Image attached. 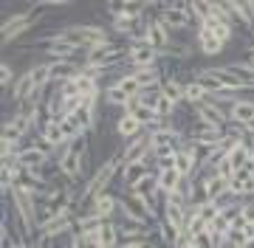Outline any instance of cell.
<instances>
[{"instance_id": "1f68e13d", "label": "cell", "mask_w": 254, "mask_h": 248, "mask_svg": "<svg viewBox=\"0 0 254 248\" xmlns=\"http://www.w3.org/2000/svg\"><path fill=\"white\" fill-rule=\"evenodd\" d=\"M243 248H254V237H252V240H246V246H243Z\"/></svg>"}, {"instance_id": "ba28073f", "label": "cell", "mask_w": 254, "mask_h": 248, "mask_svg": "<svg viewBox=\"0 0 254 248\" xmlns=\"http://www.w3.org/2000/svg\"><path fill=\"white\" fill-rule=\"evenodd\" d=\"M150 155H153V138H150L147 130L138 138L122 144V161L125 164H130V161H150Z\"/></svg>"}, {"instance_id": "3957f363", "label": "cell", "mask_w": 254, "mask_h": 248, "mask_svg": "<svg viewBox=\"0 0 254 248\" xmlns=\"http://www.w3.org/2000/svg\"><path fill=\"white\" fill-rule=\"evenodd\" d=\"M37 17H40V14H37L34 6H31V9L17 11V14H9V17L0 23V43H3V46H11L14 40H20L23 34H26L28 28L37 26V23H34Z\"/></svg>"}, {"instance_id": "d4e9b609", "label": "cell", "mask_w": 254, "mask_h": 248, "mask_svg": "<svg viewBox=\"0 0 254 248\" xmlns=\"http://www.w3.org/2000/svg\"><path fill=\"white\" fill-rule=\"evenodd\" d=\"M161 56H167V59H190L192 56V46L190 43H170V46L161 51Z\"/></svg>"}, {"instance_id": "d6986e66", "label": "cell", "mask_w": 254, "mask_h": 248, "mask_svg": "<svg viewBox=\"0 0 254 248\" xmlns=\"http://www.w3.org/2000/svg\"><path fill=\"white\" fill-rule=\"evenodd\" d=\"M184 99H187L190 107H198V104H203V101L209 99V91L198 82V79H195V76H190L187 85H184Z\"/></svg>"}, {"instance_id": "7a4b0ae2", "label": "cell", "mask_w": 254, "mask_h": 248, "mask_svg": "<svg viewBox=\"0 0 254 248\" xmlns=\"http://www.w3.org/2000/svg\"><path fill=\"white\" fill-rule=\"evenodd\" d=\"M54 37L65 40V43H73L79 46L82 51L99 46V43H108L110 40V31L99 23H76V26H65V28H57Z\"/></svg>"}, {"instance_id": "e0dca14e", "label": "cell", "mask_w": 254, "mask_h": 248, "mask_svg": "<svg viewBox=\"0 0 254 248\" xmlns=\"http://www.w3.org/2000/svg\"><path fill=\"white\" fill-rule=\"evenodd\" d=\"M155 178H158V189H161V198H170V195L178 192V186H181V172L178 169H158L155 172Z\"/></svg>"}, {"instance_id": "ac0fdd59", "label": "cell", "mask_w": 254, "mask_h": 248, "mask_svg": "<svg viewBox=\"0 0 254 248\" xmlns=\"http://www.w3.org/2000/svg\"><path fill=\"white\" fill-rule=\"evenodd\" d=\"M226 149V158H229V164H232V169L235 172H240V169H246V166H252V152H249V147H246L243 141L240 144H232V147H223Z\"/></svg>"}, {"instance_id": "5bb4252c", "label": "cell", "mask_w": 254, "mask_h": 248, "mask_svg": "<svg viewBox=\"0 0 254 248\" xmlns=\"http://www.w3.org/2000/svg\"><path fill=\"white\" fill-rule=\"evenodd\" d=\"M31 74V82H34V91H48L54 85V62L51 59H43V62H34L28 68Z\"/></svg>"}, {"instance_id": "52a82bcc", "label": "cell", "mask_w": 254, "mask_h": 248, "mask_svg": "<svg viewBox=\"0 0 254 248\" xmlns=\"http://www.w3.org/2000/svg\"><path fill=\"white\" fill-rule=\"evenodd\" d=\"M158 59H161V54H158L153 46H147V43L127 46V65H130V71H138V68H155Z\"/></svg>"}, {"instance_id": "4fadbf2b", "label": "cell", "mask_w": 254, "mask_h": 248, "mask_svg": "<svg viewBox=\"0 0 254 248\" xmlns=\"http://www.w3.org/2000/svg\"><path fill=\"white\" fill-rule=\"evenodd\" d=\"M144 133V124L136 119V116H130V113H119L116 119V136L122 144H127V141H133V138H138Z\"/></svg>"}, {"instance_id": "ffe728a7", "label": "cell", "mask_w": 254, "mask_h": 248, "mask_svg": "<svg viewBox=\"0 0 254 248\" xmlns=\"http://www.w3.org/2000/svg\"><path fill=\"white\" fill-rule=\"evenodd\" d=\"M184 85H187V79H178V76H167L161 85V93L167 96V99L173 101V104H187V99H184Z\"/></svg>"}, {"instance_id": "603a6c76", "label": "cell", "mask_w": 254, "mask_h": 248, "mask_svg": "<svg viewBox=\"0 0 254 248\" xmlns=\"http://www.w3.org/2000/svg\"><path fill=\"white\" fill-rule=\"evenodd\" d=\"M110 85H116L119 91H122V93H127L130 99H133V96H141V91H144V88H141V82H138L136 76L130 74V71H127V74H119V76H116V79H113Z\"/></svg>"}, {"instance_id": "484cf974", "label": "cell", "mask_w": 254, "mask_h": 248, "mask_svg": "<svg viewBox=\"0 0 254 248\" xmlns=\"http://www.w3.org/2000/svg\"><path fill=\"white\" fill-rule=\"evenodd\" d=\"M105 101H108V104H113V107H119V110L125 113L130 96H127V93H122L116 85H108V88H105Z\"/></svg>"}, {"instance_id": "8fae6325", "label": "cell", "mask_w": 254, "mask_h": 248, "mask_svg": "<svg viewBox=\"0 0 254 248\" xmlns=\"http://www.w3.org/2000/svg\"><path fill=\"white\" fill-rule=\"evenodd\" d=\"M192 116H195V121H200V124L229 127V113L223 110V107H218L212 99H206L203 104H198V107H192Z\"/></svg>"}, {"instance_id": "30bf717a", "label": "cell", "mask_w": 254, "mask_h": 248, "mask_svg": "<svg viewBox=\"0 0 254 248\" xmlns=\"http://www.w3.org/2000/svg\"><path fill=\"white\" fill-rule=\"evenodd\" d=\"M76 231V211L71 214H63V217H54V220H48L40 226V237H46L48 243H54L57 237H63V234H73Z\"/></svg>"}, {"instance_id": "5b68a950", "label": "cell", "mask_w": 254, "mask_h": 248, "mask_svg": "<svg viewBox=\"0 0 254 248\" xmlns=\"http://www.w3.org/2000/svg\"><path fill=\"white\" fill-rule=\"evenodd\" d=\"M144 43L147 46H153L158 54H161L164 48L173 43V31L161 23V17H158V11L155 14H147L144 17Z\"/></svg>"}, {"instance_id": "f546056e", "label": "cell", "mask_w": 254, "mask_h": 248, "mask_svg": "<svg viewBox=\"0 0 254 248\" xmlns=\"http://www.w3.org/2000/svg\"><path fill=\"white\" fill-rule=\"evenodd\" d=\"M243 220L254 226V200H246L243 203Z\"/></svg>"}, {"instance_id": "277c9868", "label": "cell", "mask_w": 254, "mask_h": 248, "mask_svg": "<svg viewBox=\"0 0 254 248\" xmlns=\"http://www.w3.org/2000/svg\"><path fill=\"white\" fill-rule=\"evenodd\" d=\"M54 164H57V172L63 175L68 184H79L85 178V164H82L79 149L73 144H65L60 152H54Z\"/></svg>"}, {"instance_id": "6da1fadb", "label": "cell", "mask_w": 254, "mask_h": 248, "mask_svg": "<svg viewBox=\"0 0 254 248\" xmlns=\"http://www.w3.org/2000/svg\"><path fill=\"white\" fill-rule=\"evenodd\" d=\"M122 166H125V161H122V147L113 149L105 161H102L96 169L91 172V178L85 181V186H82V192L76 195V203H73V211L79 214L88 203L93 200V198H99V195L110 192V184L119 178V172H122Z\"/></svg>"}, {"instance_id": "4316f807", "label": "cell", "mask_w": 254, "mask_h": 248, "mask_svg": "<svg viewBox=\"0 0 254 248\" xmlns=\"http://www.w3.org/2000/svg\"><path fill=\"white\" fill-rule=\"evenodd\" d=\"M68 248H102L99 237L96 234H82V231H73L71 234V246Z\"/></svg>"}, {"instance_id": "4dcf8cb0", "label": "cell", "mask_w": 254, "mask_h": 248, "mask_svg": "<svg viewBox=\"0 0 254 248\" xmlns=\"http://www.w3.org/2000/svg\"><path fill=\"white\" fill-rule=\"evenodd\" d=\"M11 248H34V246H31L28 240H17V243H14V246H11Z\"/></svg>"}, {"instance_id": "9a60e30c", "label": "cell", "mask_w": 254, "mask_h": 248, "mask_svg": "<svg viewBox=\"0 0 254 248\" xmlns=\"http://www.w3.org/2000/svg\"><path fill=\"white\" fill-rule=\"evenodd\" d=\"M254 119V99L243 96V99H237L232 104V110H229V124H237V127H249V121Z\"/></svg>"}, {"instance_id": "9c48e42d", "label": "cell", "mask_w": 254, "mask_h": 248, "mask_svg": "<svg viewBox=\"0 0 254 248\" xmlns=\"http://www.w3.org/2000/svg\"><path fill=\"white\" fill-rule=\"evenodd\" d=\"M116 211H119V195L105 192V195H99V198H93L79 214H93V217H99V220H113Z\"/></svg>"}, {"instance_id": "cb8c5ba5", "label": "cell", "mask_w": 254, "mask_h": 248, "mask_svg": "<svg viewBox=\"0 0 254 248\" xmlns=\"http://www.w3.org/2000/svg\"><path fill=\"white\" fill-rule=\"evenodd\" d=\"M220 211H223V209H220V203H215V200H200V203H198V217L206 223V226L218 220Z\"/></svg>"}, {"instance_id": "f1b7e54d", "label": "cell", "mask_w": 254, "mask_h": 248, "mask_svg": "<svg viewBox=\"0 0 254 248\" xmlns=\"http://www.w3.org/2000/svg\"><path fill=\"white\" fill-rule=\"evenodd\" d=\"M173 248H198V246H195V240H192L190 234H181V237L175 240V246H173Z\"/></svg>"}, {"instance_id": "2e32d148", "label": "cell", "mask_w": 254, "mask_h": 248, "mask_svg": "<svg viewBox=\"0 0 254 248\" xmlns=\"http://www.w3.org/2000/svg\"><path fill=\"white\" fill-rule=\"evenodd\" d=\"M195 40H198V48H200L203 56H218V54H223V48H226V43L218 40L209 28H198V31H195Z\"/></svg>"}, {"instance_id": "7402d4cb", "label": "cell", "mask_w": 254, "mask_h": 248, "mask_svg": "<svg viewBox=\"0 0 254 248\" xmlns=\"http://www.w3.org/2000/svg\"><path fill=\"white\" fill-rule=\"evenodd\" d=\"M60 127H63L65 141H71V144H76V141H82V138H88V133H85V127L79 124L76 116H65V119L60 121Z\"/></svg>"}, {"instance_id": "83f0119b", "label": "cell", "mask_w": 254, "mask_h": 248, "mask_svg": "<svg viewBox=\"0 0 254 248\" xmlns=\"http://www.w3.org/2000/svg\"><path fill=\"white\" fill-rule=\"evenodd\" d=\"M17 82V74H14V65L9 59H3L0 62V88L3 91H11V85Z\"/></svg>"}, {"instance_id": "7c38bea8", "label": "cell", "mask_w": 254, "mask_h": 248, "mask_svg": "<svg viewBox=\"0 0 254 248\" xmlns=\"http://www.w3.org/2000/svg\"><path fill=\"white\" fill-rule=\"evenodd\" d=\"M150 172H155V169H153V161H130V164L122 166L119 178H122V186L130 192V189H133L138 181H144Z\"/></svg>"}, {"instance_id": "44dd1931", "label": "cell", "mask_w": 254, "mask_h": 248, "mask_svg": "<svg viewBox=\"0 0 254 248\" xmlns=\"http://www.w3.org/2000/svg\"><path fill=\"white\" fill-rule=\"evenodd\" d=\"M99 246L102 248H119L122 246V234H119V223L116 220H105L99 226Z\"/></svg>"}, {"instance_id": "8992f818", "label": "cell", "mask_w": 254, "mask_h": 248, "mask_svg": "<svg viewBox=\"0 0 254 248\" xmlns=\"http://www.w3.org/2000/svg\"><path fill=\"white\" fill-rule=\"evenodd\" d=\"M158 17L161 23L170 31H181V28L192 26V17H190V3H167L158 9Z\"/></svg>"}, {"instance_id": "d6a6232c", "label": "cell", "mask_w": 254, "mask_h": 248, "mask_svg": "<svg viewBox=\"0 0 254 248\" xmlns=\"http://www.w3.org/2000/svg\"><path fill=\"white\" fill-rule=\"evenodd\" d=\"M249 62L254 65V48H252V51H249Z\"/></svg>"}]
</instances>
